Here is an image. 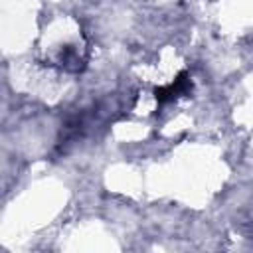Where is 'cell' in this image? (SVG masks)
I'll list each match as a JSON object with an SVG mask.
<instances>
[{"label":"cell","instance_id":"1","mask_svg":"<svg viewBox=\"0 0 253 253\" xmlns=\"http://www.w3.org/2000/svg\"><path fill=\"white\" fill-rule=\"evenodd\" d=\"M190 89H192L190 75H188L186 71H182L172 83H168V85H164V87H158V89L154 91V97H156L158 105H166V103L178 99L180 95H186Z\"/></svg>","mask_w":253,"mask_h":253}]
</instances>
